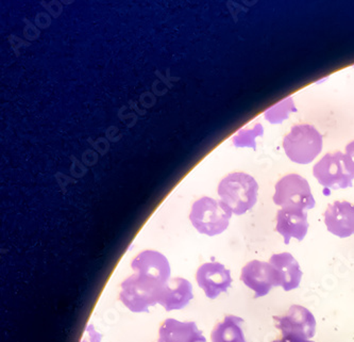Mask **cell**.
I'll list each match as a JSON object with an SVG mask.
<instances>
[{
    "instance_id": "cell-13",
    "label": "cell",
    "mask_w": 354,
    "mask_h": 342,
    "mask_svg": "<svg viewBox=\"0 0 354 342\" xmlns=\"http://www.w3.org/2000/svg\"><path fill=\"white\" fill-rule=\"evenodd\" d=\"M193 285L187 278H171L162 290L159 305L166 312L181 310L193 300Z\"/></svg>"
},
{
    "instance_id": "cell-5",
    "label": "cell",
    "mask_w": 354,
    "mask_h": 342,
    "mask_svg": "<svg viewBox=\"0 0 354 342\" xmlns=\"http://www.w3.org/2000/svg\"><path fill=\"white\" fill-rule=\"evenodd\" d=\"M313 175L322 187L331 190L352 187L354 168L349 158L342 152L324 155L314 165Z\"/></svg>"
},
{
    "instance_id": "cell-3",
    "label": "cell",
    "mask_w": 354,
    "mask_h": 342,
    "mask_svg": "<svg viewBox=\"0 0 354 342\" xmlns=\"http://www.w3.org/2000/svg\"><path fill=\"white\" fill-rule=\"evenodd\" d=\"M232 211L223 201L203 197L192 206L189 221L198 233L209 237L223 234L230 224Z\"/></svg>"
},
{
    "instance_id": "cell-14",
    "label": "cell",
    "mask_w": 354,
    "mask_h": 342,
    "mask_svg": "<svg viewBox=\"0 0 354 342\" xmlns=\"http://www.w3.org/2000/svg\"><path fill=\"white\" fill-rule=\"evenodd\" d=\"M158 340L161 342H207L195 322L176 319H166L162 322Z\"/></svg>"
},
{
    "instance_id": "cell-17",
    "label": "cell",
    "mask_w": 354,
    "mask_h": 342,
    "mask_svg": "<svg viewBox=\"0 0 354 342\" xmlns=\"http://www.w3.org/2000/svg\"><path fill=\"white\" fill-rule=\"evenodd\" d=\"M292 112H297V108L292 98H288L266 110L264 116L270 124H282Z\"/></svg>"
},
{
    "instance_id": "cell-22",
    "label": "cell",
    "mask_w": 354,
    "mask_h": 342,
    "mask_svg": "<svg viewBox=\"0 0 354 342\" xmlns=\"http://www.w3.org/2000/svg\"><path fill=\"white\" fill-rule=\"evenodd\" d=\"M156 342H161V341H159V340H158V341H156Z\"/></svg>"
},
{
    "instance_id": "cell-21",
    "label": "cell",
    "mask_w": 354,
    "mask_h": 342,
    "mask_svg": "<svg viewBox=\"0 0 354 342\" xmlns=\"http://www.w3.org/2000/svg\"><path fill=\"white\" fill-rule=\"evenodd\" d=\"M346 155L349 158L350 162L354 168V141L350 142L347 146H346Z\"/></svg>"
},
{
    "instance_id": "cell-15",
    "label": "cell",
    "mask_w": 354,
    "mask_h": 342,
    "mask_svg": "<svg viewBox=\"0 0 354 342\" xmlns=\"http://www.w3.org/2000/svg\"><path fill=\"white\" fill-rule=\"evenodd\" d=\"M269 264L274 267L278 274L280 287L284 291H290L299 287L302 271L299 264L290 253H280L270 257Z\"/></svg>"
},
{
    "instance_id": "cell-4",
    "label": "cell",
    "mask_w": 354,
    "mask_h": 342,
    "mask_svg": "<svg viewBox=\"0 0 354 342\" xmlns=\"http://www.w3.org/2000/svg\"><path fill=\"white\" fill-rule=\"evenodd\" d=\"M322 136L313 125L298 124L283 139L286 156L295 163L308 164L322 150Z\"/></svg>"
},
{
    "instance_id": "cell-1",
    "label": "cell",
    "mask_w": 354,
    "mask_h": 342,
    "mask_svg": "<svg viewBox=\"0 0 354 342\" xmlns=\"http://www.w3.org/2000/svg\"><path fill=\"white\" fill-rule=\"evenodd\" d=\"M219 197L236 215L251 210L258 201L259 185L249 174L235 172L229 174L218 186Z\"/></svg>"
},
{
    "instance_id": "cell-10",
    "label": "cell",
    "mask_w": 354,
    "mask_h": 342,
    "mask_svg": "<svg viewBox=\"0 0 354 342\" xmlns=\"http://www.w3.org/2000/svg\"><path fill=\"white\" fill-rule=\"evenodd\" d=\"M132 270L140 276L165 285L171 280V264L165 255L158 251L145 250L138 253L131 262Z\"/></svg>"
},
{
    "instance_id": "cell-2",
    "label": "cell",
    "mask_w": 354,
    "mask_h": 342,
    "mask_svg": "<svg viewBox=\"0 0 354 342\" xmlns=\"http://www.w3.org/2000/svg\"><path fill=\"white\" fill-rule=\"evenodd\" d=\"M165 285L134 273L120 284V300L130 312H147L159 304Z\"/></svg>"
},
{
    "instance_id": "cell-12",
    "label": "cell",
    "mask_w": 354,
    "mask_h": 342,
    "mask_svg": "<svg viewBox=\"0 0 354 342\" xmlns=\"http://www.w3.org/2000/svg\"><path fill=\"white\" fill-rule=\"evenodd\" d=\"M308 213L300 209H280L277 215L276 231L282 235L284 243L290 239L302 241L308 231Z\"/></svg>"
},
{
    "instance_id": "cell-16",
    "label": "cell",
    "mask_w": 354,
    "mask_h": 342,
    "mask_svg": "<svg viewBox=\"0 0 354 342\" xmlns=\"http://www.w3.org/2000/svg\"><path fill=\"white\" fill-rule=\"evenodd\" d=\"M244 320L242 318L228 314L218 322L211 334L212 342H247L243 330Z\"/></svg>"
},
{
    "instance_id": "cell-18",
    "label": "cell",
    "mask_w": 354,
    "mask_h": 342,
    "mask_svg": "<svg viewBox=\"0 0 354 342\" xmlns=\"http://www.w3.org/2000/svg\"><path fill=\"white\" fill-rule=\"evenodd\" d=\"M264 134V128L262 124L258 123L252 129H241L236 136L233 138V143L236 147H252L256 150V139L258 136H262Z\"/></svg>"
},
{
    "instance_id": "cell-7",
    "label": "cell",
    "mask_w": 354,
    "mask_h": 342,
    "mask_svg": "<svg viewBox=\"0 0 354 342\" xmlns=\"http://www.w3.org/2000/svg\"><path fill=\"white\" fill-rule=\"evenodd\" d=\"M274 320L282 336H296L308 340L315 336V317L304 306H290L286 314L274 316Z\"/></svg>"
},
{
    "instance_id": "cell-20",
    "label": "cell",
    "mask_w": 354,
    "mask_h": 342,
    "mask_svg": "<svg viewBox=\"0 0 354 342\" xmlns=\"http://www.w3.org/2000/svg\"><path fill=\"white\" fill-rule=\"evenodd\" d=\"M274 342H314L304 338L296 337V336H282Z\"/></svg>"
},
{
    "instance_id": "cell-8",
    "label": "cell",
    "mask_w": 354,
    "mask_h": 342,
    "mask_svg": "<svg viewBox=\"0 0 354 342\" xmlns=\"http://www.w3.org/2000/svg\"><path fill=\"white\" fill-rule=\"evenodd\" d=\"M196 282L209 300H215L232 285L230 270L217 262H205L197 269Z\"/></svg>"
},
{
    "instance_id": "cell-11",
    "label": "cell",
    "mask_w": 354,
    "mask_h": 342,
    "mask_svg": "<svg viewBox=\"0 0 354 342\" xmlns=\"http://www.w3.org/2000/svg\"><path fill=\"white\" fill-rule=\"evenodd\" d=\"M324 224L328 231L339 238L354 235V205L347 201L330 204L324 213Z\"/></svg>"
},
{
    "instance_id": "cell-19",
    "label": "cell",
    "mask_w": 354,
    "mask_h": 342,
    "mask_svg": "<svg viewBox=\"0 0 354 342\" xmlns=\"http://www.w3.org/2000/svg\"><path fill=\"white\" fill-rule=\"evenodd\" d=\"M102 334L97 331L92 323L88 324L80 342H102Z\"/></svg>"
},
{
    "instance_id": "cell-9",
    "label": "cell",
    "mask_w": 354,
    "mask_h": 342,
    "mask_svg": "<svg viewBox=\"0 0 354 342\" xmlns=\"http://www.w3.org/2000/svg\"><path fill=\"white\" fill-rule=\"evenodd\" d=\"M241 280L254 292V298L267 296L274 287H280L274 267L260 260H252L242 269Z\"/></svg>"
},
{
    "instance_id": "cell-6",
    "label": "cell",
    "mask_w": 354,
    "mask_h": 342,
    "mask_svg": "<svg viewBox=\"0 0 354 342\" xmlns=\"http://www.w3.org/2000/svg\"><path fill=\"white\" fill-rule=\"evenodd\" d=\"M274 189V203L282 209L306 211L315 207V199L308 181L298 174L284 176L277 183Z\"/></svg>"
}]
</instances>
